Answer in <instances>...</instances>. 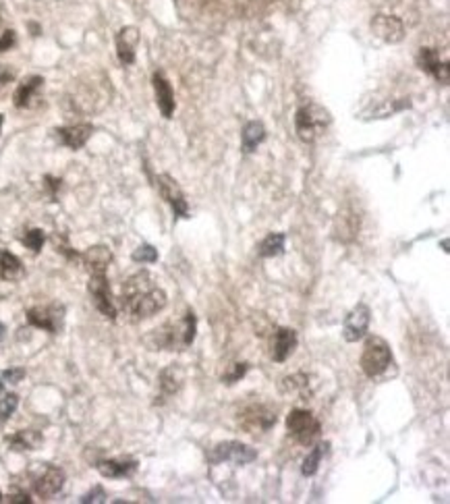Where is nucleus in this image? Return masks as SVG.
Instances as JSON below:
<instances>
[{
	"label": "nucleus",
	"instance_id": "obj_1",
	"mask_svg": "<svg viewBox=\"0 0 450 504\" xmlns=\"http://www.w3.org/2000/svg\"><path fill=\"white\" fill-rule=\"evenodd\" d=\"M166 293L156 285L148 270L131 274L121 288V309L131 322H141L166 307Z\"/></svg>",
	"mask_w": 450,
	"mask_h": 504
},
{
	"label": "nucleus",
	"instance_id": "obj_2",
	"mask_svg": "<svg viewBox=\"0 0 450 504\" xmlns=\"http://www.w3.org/2000/svg\"><path fill=\"white\" fill-rule=\"evenodd\" d=\"M197 332V318L193 309H187L183 320L166 322L164 326L151 330L150 347L154 351H183L191 347Z\"/></svg>",
	"mask_w": 450,
	"mask_h": 504
},
{
	"label": "nucleus",
	"instance_id": "obj_3",
	"mask_svg": "<svg viewBox=\"0 0 450 504\" xmlns=\"http://www.w3.org/2000/svg\"><path fill=\"white\" fill-rule=\"evenodd\" d=\"M330 123H332L330 112L316 102H307L295 112V131L303 143L318 141L324 131L330 127Z\"/></svg>",
	"mask_w": 450,
	"mask_h": 504
},
{
	"label": "nucleus",
	"instance_id": "obj_4",
	"mask_svg": "<svg viewBox=\"0 0 450 504\" xmlns=\"http://www.w3.org/2000/svg\"><path fill=\"white\" fill-rule=\"evenodd\" d=\"M361 370L367 378H380L392 366V349L382 336L371 334L365 338L364 353H361Z\"/></svg>",
	"mask_w": 450,
	"mask_h": 504
},
{
	"label": "nucleus",
	"instance_id": "obj_5",
	"mask_svg": "<svg viewBox=\"0 0 450 504\" xmlns=\"http://www.w3.org/2000/svg\"><path fill=\"white\" fill-rule=\"evenodd\" d=\"M286 430L303 446H314L321 436V423L307 409H293L286 417Z\"/></svg>",
	"mask_w": 450,
	"mask_h": 504
},
{
	"label": "nucleus",
	"instance_id": "obj_6",
	"mask_svg": "<svg viewBox=\"0 0 450 504\" xmlns=\"http://www.w3.org/2000/svg\"><path fill=\"white\" fill-rule=\"evenodd\" d=\"M87 291H89V297H91L94 307H96L104 318H108L110 322H114V320H116V316H119V309H116L114 297H112V291H110V283H108L106 272L89 274Z\"/></svg>",
	"mask_w": 450,
	"mask_h": 504
},
{
	"label": "nucleus",
	"instance_id": "obj_7",
	"mask_svg": "<svg viewBox=\"0 0 450 504\" xmlns=\"http://www.w3.org/2000/svg\"><path fill=\"white\" fill-rule=\"evenodd\" d=\"M276 421H279L276 409L264 403H251L239 413V425L249 434L268 432L272 425H276Z\"/></svg>",
	"mask_w": 450,
	"mask_h": 504
},
{
	"label": "nucleus",
	"instance_id": "obj_8",
	"mask_svg": "<svg viewBox=\"0 0 450 504\" xmlns=\"http://www.w3.org/2000/svg\"><path fill=\"white\" fill-rule=\"evenodd\" d=\"M257 459V450L251 448L249 444H243V442H236V440H226V442H220L216 444L214 448L208 453V460L210 463H233L236 467L241 465H247V463H254Z\"/></svg>",
	"mask_w": 450,
	"mask_h": 504
},
{
	"label": "nucleus",
	"instance_id": "obj_9",
	"mask_svg": "<svg viewBox=\"0 0 450 504\" xmlns=\"http://www.w3.org/2000/svg\"><path fill=\"white\" fill-rule=\"evenodd\" d=\"M64 307L61 303H50V306H38L27 309V324L34 328L46 330L50 334H59L63 330Z\"/></svg>",
	"mask_w": 450,
	"mask_h": 504
},
{
	"label": "nucleus",
	"instance_id": "obj_10",
	"mask_svg": "<svg viewBox=\"0 0 450 504\" xmlns=\"http://www.w3.org/2000/svg\"><path fill=\"white\" fill-rule=\"evenodd\" d=\"M156 187L160 191L162 199L171 206L172 214L176 218H189V203L185 199L183 189L179 187V183L171 175H158L156 176Z\"/></svg>",
	"mask_w": 450,
	"mask_h": 504
},
{
	"label": "nucleus",
	"instance_id": "obj_11",
	"mask_svg": "<svg viewBox=\"0 0 450 504\" xmlns=\"http://www.w3.org/2000/svg\"><path fill=\"white\" fill-rule=\"evenodd\" d=\"M369 322H371V311L365 303H357L346 316L343 322V336L346 343H357L361 341L367 330H369Z\"/></svg>",
	"mask_w": 450,
	"mask_h": 504
},
{
	"label": "nucleus",
	"instance_id": "obj_12",
	"mask_svg": "<svg viewBox=\"0 0 450 504\" xmlns=\"http://www.w3.org/2000/svg\"><path fill=\"white\" fill-rule=\"evenodd\" d=\"M64 485V471L56 465H46L42 471L34 478V492L42 498L50 500L52 496H56Z\"/></svg>",
	"mask_w": 450,
	"mask_h": 504
},
{
	"label": "nucleus",
	"instance_id": "obj_13",
	"mask_svg": "<svg viewBox=\"0 0 450 504\" xmlns=\"http://www.w3.org/2000/svg\"><path fill=\"white\" fill-rule=\"evenodd\" d=\"M371 31L376 38H380L386 44H399L405 38V23L401 17L394 15H376L371 19Z\"/></svg>",
	"mask_w": 450,
	"mask_h": 504
},
{
	"label": "nucleus",
	"instance_id": "obj_14",
	"mask_svg": "<svg viewBox=\"0 0 450 504\" xmlns=\"http://www.w3.org/2000/svg\"><path fill=\"white\" fill-rule=\"evenodd\" d=\"M417 65L424 73L431 75L438 84L442 86H449L450 81V71H449V63L446 61H440V54L438 50L434 48H421L419 54H417Z\"/></svg>",
	"mask_w": 450,
	"mask_h": 504
},
{
	"label": "nucleus",
	"instance_id": "obj_15",
	"mask_svg": "<svg viewBox=\"0 0 450 504\" xmlns=\"http://www.w3.org/2000/svg\"><path fill=\"white\" fill-rule=\"evenodd\" d=\"M42 89H44L42 75H31V77H27L25 81H21V84L17 86L15 94H13V104H15V109H21V110L34 109V106L38 104V100H40Z\"/></svg>",
	"mask_w": 450,
	"mask_h": 504
},
{
	"label": "nucleus",
	"instance_id": "obj_16",
	"mask_svg": "<svg viewBox=\"0 0 450 504\" xmlns=\"http://www.w3.org/2000/svg\"><path fill=\"white\" fill-rule=\"evenodd\" d=\"M114 42H116V56H119L121 65H133L135 63V50L139 44V29L133 27V25L121 27Z\"/></svg>",
	"mask_w": 450,
	"mask_h": 504
},
{
	"label": "nucleus",
	"instance_id": "obj_17",
	"mask_svg": "<svg viewBox=\"0 0 450 504\" xmlns=\"http://www.w3.org/2000/svg\"><path fill=\"white\" fill-rule=\"evenodd\" d=\"M151 86H154V94H156V104L162 112V116L172 119L176 104H174V91H172L171 81L164 77L162 71H156L154 77H151Z\"/></svg>",
	"mask_w": 450,
	"mask_h": 504
},
{
	"label": "nucleus",
	"instance_id": "obj_18",
	"mask_svg": "<svg viewBox=\"0 0 450 504\" xmlns=\"http://www.w3.org/2000/svg\"><path fill=\"white\" fill-rule=\"evenodd\" d=\"M59 141L66 146L69 150H81L89 141V137L94 135V125L91 123H77V125H69V127H59L54 129Z\"/></svg>",
	"mask_w": 450,
	"mask_h": 504
},
{
	"label": "nucleus",
	"instance_id": "obj_19",
	"mask_svg": "<svg viewBox=\"0 0 450 504\" xmlns=\"http://www.w3.org/2000/svg\"><path fill=\"white\" fill-rule=\"evenodd\" d=\"M183 382H185V372L181 370V366L172 363L169 368H164L160 372V376H158V390H160L158 396H160V403L176 395L181 390Z\"/></svg>",
	"mask_w": 450,
	"mask_h": 504
},
{
	"label": "nucleus",
	"instance_id": "obj_20",
	"mask_svg": "<svg viewBox=\"0 0 450 504\" xmlns=\"http://www.w3.org/2000/svg\"><path fill=\"white\" fill-rule=\"evenodd\" d=\"M79 260L84 262L89 274L106 272L108 266L112 262V251L108 249L106 245H91L84 253H79Z\"/></svg>",
	"mask_w": 450,
	"mask_h": 504
},
{
	"label": "nucleus",
	"instance_id": "obj_21",
	"mask_svg": "<svg viewBox=\"0 0 450 504\" xmlns=\"http://www.w3.org/2000/svg\"><path fill=\"white\" fill-rule=\"evenodd\" d=\"M295 349H297V332L293 328H276L272 336V359L282 363L293 355Z\"/></svg>",
	"mask_w": 450,
	"mask_h": 504
},
{
	"label": "nucleus",
	"instance_id": "obj_22",
	"mask_svg": "<svg viewBox=\"0 0 450 504\" xmlns=\"http://www.w3.org/2000/svg\"><path fill=\"white\" fill-rule=\"evenodd\" d=\"M137 465H139L137 460L102 459L96 463V469L108 480H119V478H131L137 471Z\"/></svg>",
	"mask_w": 450,
	"mask_h": 504
},
{
	"label": "nucleus",
	"instance_id": "obj_23",
	"mask_svg": "<svg viewBox=\"0 0 450 504\" xmlns=\"http://www.w3.org/2000/svg\"><path fill=\"white\" fill-rule=\"evenodd\" d=\"M23 276H25V268L21 260L9 249H2L0 251V278L6 283H15V281H21Z\"/></svg>",
	"mask_w": 450,
	"mask_h": 504
},
{
	"label": "nucleus",
	"instance_id": "obj_24",
	"mask_svg": "<svg viewBox=\"0 0 450 504\" xmlns=\"http://www.w3.org/2000/svg\"><path fill=\"white\" fill-rule=\"evenodd\" d=\"M266 139V127L261 121H249L241 133V148L245 153L256 152Z\"/></svg>",
	"mask_w": 450,
	"mask_h": 504
},
{
	"label": "nucleus",
	"instance_id": "obj_25",
	"mask_svg": "<svg viewBox=\"0 0 450 504\" xmlns=\"http://www.w3.org/2000/svg\"><path fill=\"white\" fill-rule=\"evenodd\" d=\"M11 450H38L42 446V434L36 432V430H21L13 436L6 438Z\"/></svg>",
	"mask_w": 450,
	"mask_h": 504
},
{
	"label": "nucleus",
	"instance_id": "obj_26",
	"mask_svg": "<svg viewBox=\"0 0 450 504\" xmlns=\"http://www.w3.org/2000/svg\"><path fill=\"white\" fill-rule=\"evenodd\" d=\"M284 243H286L284 233H270L257 245V256L259 258H279L284 253Z\"/></svg>",
	"mask_w": 450,
	"mask_h": 504
},
{
	"label": "nucleus",
	"instance_id": "obj_27",
	"mask_svg": "<svg viewBox=\"0 0 450 504\" xmlns=\"http://www.w3.org/2000/svg\"><path fill=\"white\" fill-rule=\"evenodd\" d=\"M328 448H330V442H320V444H316V446L311 448V453H307V457L303 459V467H301V473H303L305 478L316 475V471H318V467H320L321 459L326 457Z\"/></svg>",
	"mask_w": 450,
	"mask_h": 504
},
{
	"label": "nucleus",
	"instance_id": "obj_28",
	"mask_svg": "<svg viewBox=\"0 0 450 504\" xmlns=\"http://www.w3.org/2000/svg\"><path fill=\"white\" fill-rule=\"evenodd\" d=\"M309 388V376L307 373H293L284 376L280 380V393L282 395H307Z\"/></svg>",
	"mask_w": 450,
	"mask_h": 504
},
{
	"label": "nucleus",
	"instance_id": "obj_29",
	"mask_svg": "<svg viewBox=\"0 0 450 504\" xmlns=\"http://www.w3.org/2000/svg\"><path fill=\"white\" fill-rule=\"evenodd\" d=\"M21 243L29 251L40 253L44 243H46V233H44L42 228H29V231H25V235L21 237Z\"/></svg>",
	"mask_w": 450,
	"mask_h": 504
},
{
	"label": "nucleus",
	"instance_id": "obj_30",
	"mask_svg": "<svg viewBox=\"0 0 450 504\" xmlns=\"http://www.w3.org/2000/svg\"><path fill=\"white\" fill-rule=\"evenodd\" d=\"M17 407H19V396L15 395V393L2 395V398H0V421H2V423L9 421L11 415L17 411Z\"/></svg>",
	"mask_w": 450,
	"mask_h": 504
},
{
	"label": "nucleus",
	"instance_id": "obj_31",
	"mask_svg": "<svg viewBox=\"0 0 450 504\" xmlns=\"http://www.w3.org/2000/svg\"><path fill=\"white\" fill-rule=\"evenodd\" d=\"M131 260L135 263H154L158 262V249L154 247V245H148V243H144V245H139L135 251H133V256H131Z\"/></svg>",
	"mask_w": 450,
	"mask_h": 504
},
{
	"label": "nucleus",
	"instance_id": "obj_32",
	"mask_svg": "<svg viewBox=\"0 0 450 504\" xmlns=\"http://www.w3.org/2000/svg\"><path fill=\"white\" fill-rule=\"evenodd\" d=\"M247 372H249V363H245V361H241V363H233V366H231V370L222 376V382H224V384H229V386H233V384H236V382H241Z\"/></svg>",
	"mask_w": 450,
	"mask_h": 504
},
{
	"label": "nucleus",
	"instance_id": "obj_33",
	"mask_svg": "<svg viewBox=\"0 0 450 504\" xmlns=\"http://www.w3.org/2000/svg\"><path fill=\"white\" fill-rule=\"evenodd\" d=\"M23 378H25V370L23 368H11V370H4L0 373V393L4 390L6 384H19Z\"/></svg>",
	"mask_w": 450,
	"mask_h": 504
},
{
	"label": "nucleus",
	"instance_id": "obj_34",
	"mask_svg": "<svg viewBox=\"0 0 450 504\" xmlns=\"http://www.w3.org/2000/svg\"><path fill=\"white\" fill-rule=\"evenodd\" d=\"M61 187H63V178H59V176H52V175L44 176V189H46L48 198L52 199V201H56V199H59V191H61Z\"/></svg>",
	"mask_w": 450,
	"mask_h": 504
},
{
	"label": "nucleus",
	"instance_id": "obj_35",
	"mask_svg": "<svg viewBox=\"0 0 450 504\" xmlns=\"http://www.w3.org/2000/svg\"><path fill=\"white\" fill-rule=\"evenodd\" d=\"M54 245H56V251L63 253L66 260H71V262H73V260H79V253L66 243V239H64L63 235H54Z\"/></svg>",
	"mask_w": 450,
	"mask_h": 504
},
{
	"label": "nucleus",
	"instance_id": "obj_36",
	"mask_svg": "<svg viewBox=\"0 0 450 504\" xmlns=\"http://www.w3.org/2000/svg\"><path fill=\"white\" fill-rule=\"evenodd\" d=\"M104 500H106V492H104V488H102V485H94L87 494L81 496V503L84 504L104 503Z\"/></svg>",
	"mask_w": 450,
	"mask_h": 504
},
{
	"label": "nucleus",
	"instance_id": "obj_37",
	"mask_svg": "<svg viewBox=\"0 0 450 504\" xmlns=\"http://www.w3.org/2000/svg\"><path fill=\"white\" fill-rule=\"evenodd\" d=\"M15 44H17V34L13 29H6V31L0 34V52H6V50L15 48Z\"/></svg>",
	"mask_w": 450,
	"mask_h": 504
},
{
	"label": "nucleus",
	"instance_id": "obj_38",
	"mask_svg": "<svg viewBox=\"0 0 450 504\" xmlns=\"http://www.w3.org/2000/svg\"><path fill=\"white\" fill-rule=\"evenodd\" d=\"M17 77L15 69L11 65H0V88H6Z\"/></svg>",
	"mask_w": 450,
	"mask_h": 504
},
{
	"label": "nucleus",
	"instance_id": "obj_39",
	"mask_svg": "<svg viewBox=\"0 0 450 504\" xmlns=\"http://www.w3.org/2000/svg\"><path fill=\"white\" fill-rule=\"evenodd\" d=\"M9 503H23V504H31V498H29V494H25V492H15V494H9V498H6Z\"/></svg>",
	"mask_w": 450,
	"mask_h": 504
},
{
	"label": "nucleus",
	"instance_id": "obj_40",
	"mask_svg": "<svg viewBox=\"0 0 450 504\" xmlns=\"http://www.w3.org/2000/svg\"><path fill=\"white\" fill-rule=\"evenodd\" d=\"M29 29H31V36H40V25H36V23H29Z\"/></svg>",
	"mask_w": 450,
	"mask_h": 504
},
{
	"label": "nucleus",
	"instance_id": "obj_41",
	"mask_svg": "<svg viewBox=\"0 0 450 504\" xmlns=\"http://www.w3.org/2000/svg\"><path fill=\"white\" fill-rule=\"evenodd\" d=\"M4 332H6V328H4V324H2V322H0V341H2V338H4Z\"/></svg>",
	"mask_w": 450,
	"mask_h": 504
},
{
	"label": "nucleus",
	"instance_id": "obj_42",
	"mask_svg": "<svg viewBox=\"0 0 450 504\" xmlns=\"http://www.w3.org/2000/svg\"><path fill=\"white\" fill-rule=\"evenodd\" d=\"M2 123H4V114H0V131H2Z\"/></svg>",
	"mask_w": 450,
	"mask_h": 504
},
{
	"label": "nucleus",
	"instance_id": "obj_43",
	"mask_svg": "<svg viewBox=\"0 0 450 504\" xmlns=\"http://www.w3.org/2000/svg\"><path fill=\"white\" fill-rule=\"evenodd\" d=\"M0 500H2V492H0Z\"/></svg>",
	"mask_w": 450,
	"mask_h": 504
}]
</instances>
